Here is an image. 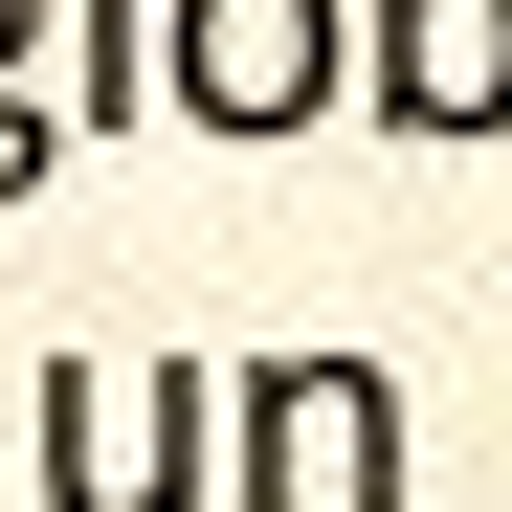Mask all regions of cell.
<instances>
[{"mask_svg":"<svg viewBox=\"0 0 512 512\" xmlns=\"http://www.w3.org/2000/svg\"><path fill=\"white\" fill-rule=\"evenodd\" d=\"M401 490H423V423L357 334H290L223 379V512H401Z\"/></svg>","mask_w":512,"mask_h":512,"instance_id":"1","label":"cell"},{"mask_svg":"<svg viewBox=\"0 0 512 512\" xmlns=\"http://www.w3.org/2000/svg\"><path fill=\"white\" fill-rule=\"evenodd\" d=\"M45 512H223V357H45Z\"/></svg>","mask_w":512,"mask_h":512,"instance_id":"2","label":"cell"},{"mask_svg":"<svg viewBox=\"0 0 512 512\" xmlns=\"http://www.w3.org/2000/svg\"><path fill=\"white\" fill-rule=\"evenodd\" d=\"M156 112L223 134V156L357 112V0H156Z\"/></svg>","mask_w":512,"mask_h":512,"instance_id":"3","label":"cell"},{"mask_svg":"<svg viewBox=\"0 0 512 512\" xmlns=\"http://www.w3.org/2000/svg\"><path fill=\"white\" fill-rule=\"evenodd\" d=\"M357 112L401 156H490L512 134V0H357Z\"/></svg>","mask_w":512,"mask_h":512,"instance_id":"4","label":"cell"},{"mask_svg":"<svg viewBox=\"0 0 512 512\" xmlns=\"http://www.w3.org/2000/svg\"><path fill=\"white\" fill-rule=\"evenodd\" d=\"M156 112V0H67V134H134Z\"/></svg>","mask_w":512,"mask_h":512,"instance_id":"5","label":"cell"},{"mask_svg":"<svg viewBox=\"0 0 512 512\" xmlns=\"http://www.w3.org/2000/svg\"><path fill=\"white\" fill-rule=\"evenodd\" d=\"M67 179V90H0V201H45Z\"/></svg>","mask_w":512,"mask_h":512,"instance_id":"6","label":"cell"},{"mask_svg":"<svg viewBox=\"0 0 512 512\" xmlns=\"http://www.w3.org/2000/svg\"><path fill=\"white\" fill-rule=\"evenodd\" d=\"M45 45H67V0H0V90H45Z\"/></svg>","mask_w":512,"mask_h":512,"instance_id":"7","label":"cell"}]
</instances>
